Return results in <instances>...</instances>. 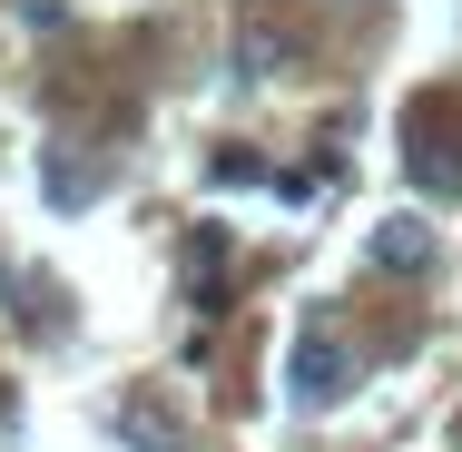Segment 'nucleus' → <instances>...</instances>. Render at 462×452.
<instances>
[{"mask_svg": "<svg viewBox=\"0 0 462 452\" xmlns=\"http://www.w3.org/2000/svg\"><path fill=\"white\" fill-rule=\"evenodd\" d=\"M374 266L403 275V285L433 275V226H423V217H383V226H374Z\"/></svg>", "mask_w": 462, "mask_h": 452, "instance_id": "obj_2", "label": "nucleus"}, {"mask_svg": "<svg viewBox=\"0 0 462 452\" xmlns=\"http://www.w3.org/2000/svg\"><path fill=\"white\" fill-rule=\"evenodd\" d=\"M20 20L30 30H60V0H20Z\"/></svg>", "mask_w": 462, "mask_h": 452, "instance_id": "obj_3", "label": "nucleus"}, {"mask_svg": "<svg viewBox=\"0 0 462 452\" xmlns=\"http://www.w3.org/2000/svg\"><path fill=\"white\" fill-rule=\"evenodd\" d=\"M345 393H355V355H345V335L305 325V335L285 345V403H295V413H325V403H345Z\"/></svg>", "mask_w": 462, "mask_h": 452, "instance_id": "obj_1", "label": "nucleus"}]
</instances>
